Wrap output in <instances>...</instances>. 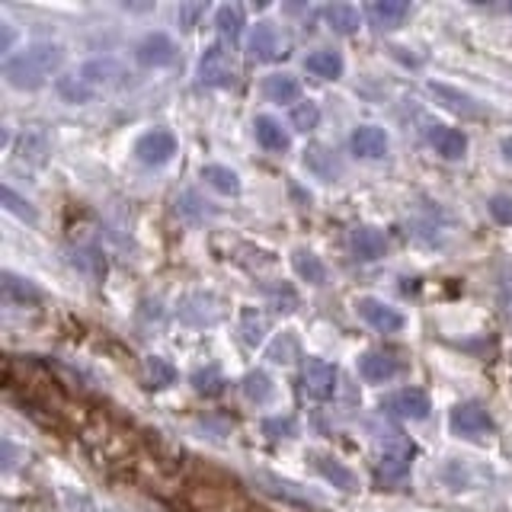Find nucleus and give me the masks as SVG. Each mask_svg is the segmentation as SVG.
<instances>
[{
	"label": "nucleus",
	"instance_id": "obj_20",
	"mask_svg": "<svg viewBox=\"0 0 512 512\" xmlns=\"http://www.w3.org/2000/svg\"><path fill=\"white\" fill-rule=\"evenodd\" d=\"M241 333L247 346H260L270 333V317L263 314L260 308H243L241 311Z\"/></svg>",
	"mask_w": 512,
	"mask_h": 512
},
{
	"label": "nucleus",
	"instance_id": "obj_5",
	"mask_svg": "<svg viewBox=\"0 0 512 512\" xmlns=\"http://www.w3.org/2000/svg\"><path fill=\"white\" fill-rule=\"evenodd\" d=\"M302 388L311 401H330L336 394V365H330L327 359L311 355L302 368Z\"/></svg>",
	"mask_w": 512,
	"mask_h": 512
},
{
	"label": "nucleus",
	"instance_id": "obj_10",
	"mask_svg": "<svg viewBox=\"0 0 512 512\" xmlns=\"http://www.w3.org/2000/svg\"><path fill=\"white\" fill-rule=\"evenodd\" d=\"M247 52L253 61H276L285 55V39L272 23H256L247 39Z\"/></svg>",
	"mask_w": 512,
	"mask_h": 512
},
{
	"label": "nucleus",
	"instance_id": "obj_37",
	"mask_svg": "<svg viewBox=\"0 0 512 512\" xmlns=\"http://www.w3.org/2000/svg\"><path fill=\"white\" fill-rule=\"evenodd\" d=\"M499 302L506 308V317H512V276H506L503 285H499Z\"/></svg>",
	"mask_w": 512,
	"mask_h": 512
},
{
	"label": "nucleus",
	"instance_id": "obj_14",
	"mask_svg": "<svg viewBox=\"0 0 512 512\" xmlns=\"http://www.w3.org/2000/svg\"><path fill=\"white\" fill-rule=\"evenodd\" d=\"M349 247L359 260H378L388 250V241L378 228H368V224H359V228L349 230Z\"/></svg>",
	"mask_w": 512,
	"mask_h": 512
},
{
	"label": "nucleus",
	"instance_id": "obj_7",
	"mask_svg": "<svg viewBox=\"0 0 512 512\" xmlns=\"http://www.w3.org/2000/svg\"><path fill=\"white\" fill-rule=\"evenodd\" d=\"M381 410H384V414H391V416H401V420H426L429 410H433V404H429L426 391L404 388V391H394V394L384 397Z\"/></svg>",
	"mask_w": 512,
	"mask_h": 512
},
{
	"label": "nucleus",
	"instance_id": "obj_29",
	"mask_svg": "<svg viewBox=\"0 0 512 512\" xmlns=\"http://www.w3.org/2000/svg\"><path fill=\"white\" fill-rule=\"evenodd\" d=\"M304 164H308L311 170H314L317 177H323V179H333L336 173H340V164H336V158L327 151V148H321V145H314V148H308V151H304Z\"/></svg>",
	"mask_w": 512,
	"mask_h": 512
},
{
	"label": "nucleus",
	"instance_id": "obj_6",
	"mask_svg": "<svg viewBox=\"0 0 512 512\" xmlns=\"http://www.w3.org/2000/svg\"><path fill=\"white\" fill-rule=\"evenodd\" d=\"M448 426L461 439H484L486 433H493V416L486 414V407L480 404H458L448 416Z\"/></svg>",
	"mask_w": 512,
	"mask_h": 512
},
{
	"label": "nucleus",
	"instance_id": "obj_9",
	"mask_svg": "<svg viewBox=\"0 0 512 512\" xmlns=\"http://www.w3.org/2000/svg\"><path fill=\"white\" fill-rule=\"evenodd\" d=\"M355 311H359L362 321L378 330V333H397V330H404L401 311L378 302V298H359V302H355Z\"/></svg>",
	"mask_w": 512,
	"mask_h": 512
},
{
	"label": "nucleus",
	"instance_id": "obj_38",
	"mask_svg": "<svg viewBox=\"0 0 512 512\" xmlns=\"http://www.w3.org/2000/svg\"><path fill=\"white\" fill-rule=\"evenodd\" d=\"M0 29H4V46H0V48H4V52H7V48H10V42H14V29H10L7 23H4V26H0Z\"/></svg>",
	"mask_w": 512,
	"mask_h": 512
},
{
	"label": "nucleus",
	"instance_id": "obj_30",
	"mask_svg": "<svg viewBox=\"0 0 512 512\" xmlns=\"http://www.w3.org/2000/svg\"><path fill=\"white\" fill-rule=\"evenodd\" d=\"M317 122H321V109H317V103H311V99H304V103H298L295 109H292V125H295L298 132L308 135L311 128H317Z\"/></svg>",
	"mask_w": 512,
	"mask_h": 512
},
{
	"label": "nucleus",
	"instance_id": "obj_17",
	"mask_svg": "<svg viewBox=\"0 0 512 512\" xmlns=\"http://www.w3.org/2000/svg\"><path fill=\"white\" fill-rule=\"evenodd\" d=\"M368 16L378 29H397L410 16V4L407 0H374L368 7Z\"/></svg>",
	"mask_w": 512,
	"mask_h": 512
},
{
	"label": "nucleus",
	"instance_id": "obj_39",
	"mask_svg": "<svg viewBox=\"0 0 512 512\" xmlns=\"http://www.w3.org/2000/svg\"><path fill=\"white\" fill-rule=\"evenodd\" d=\"M499 151H503L506 160H512V138H503V141H499Z\"/></svg>",
	"mask_w": 512,
	"mask_h": 512
},
{
	"label": "nucleus",
	"instance_id": "obj_31",
	"mask_svg": "<svg viewBox=\"0 0 512 512\" xmlns=\"http://www.w3.org/2000/svg\"><path fill=\"white\" fill-rule=\"evenodd\" d=\"M317 471L323 474L327 480H333L340 490H355V477L346 471L343 465H336V461H327V458H317Z\"/></svg>",
	"mask_w": 512,
	"mask_h": 512
},
{
	"label": "nucleus",
	"instance_id": "obj_40",
	"mask_svg": "<svg viewBox=\"0 0 512 512\" xmlns=\"http://www.w3.org/2000/svg\"><path fill=\"white\" fill-rule=\"evenodd\" d=\"M509 10H512V4H509Z\"/></svg>",
	"mask_w": 512,
	"mask_h": 512
},
{
	"label": "nucleus",
	"instance_id": "obj_25",
	"mask_svg": "<svg viewBox=\"0 0 512 512\" xmlns=\"http://www.w3.org/2000/svg\"><path fill=\"white\" fill-rule=\"evenodd\" d=\"M243 397H247L250 404H270L272 394H276V388H272V378L266 372H250L247 378H243Z\"/></svg>",
	"mask_w": 512,
	"mask_h": 512
},
{
	"label": "nucleus",
	"instance_id": "obj_24",
	"mask_svg": "<svg viewBox=\"0 0 512 512\" xmlns=\"http://www.w3.org/2000/svg\"><path fill=\"white\" fill-rule=\"evenodd\" d=\"M429 90H433L435 97L442 99V106H448L452 112H461V116H480L477 103H474L467 93L452 90V87H445V84H429Z\"/></svg>",
	"mask_w": 512,
	"mask_h": 512
},
{
	"label": "nucleus",
	"instance_id": "obj_1",
	"mask_svg": "<svg viewBox=\"0 0 512 512\" xmlns=\"http://www.w3.org/2000/svg\"><path fill=\"white\" fill-rule=\"evenodd\" d=\"M61 65H65V48L55 46V42H36V46L23 48L20 55L4 61V77L16 90H39Z\"/></svg>",
	"mask_w": 512,
	"mask_h": 512
},
{
	"label": "nucleus",
	"instance_id": "obj_22",
	"mask_svg": "<svg viewBox=\"0 0 512 512\" xmlns=\"http://www.w3.org/2000/svg\"><path fill=\"white\" fill-rule=\"evenodd\" d=\"M202 179L211 186V189H218L221 196H237L241 192V177H237L230 167H221V164H205L202 167Z\"/></svg>",
	"mask_w": 512,
	"mask_h": 512
},
{
	"label": "nucleus",
	"instance_id": "obj_21",
	"mask_svg": "<svg viewBox=\"0 0 512 512\" xmlns=\"http://www.w3.org/2000/svg\"><path fill=\"white\" fill-rule=\"evenodd\" d=\"M292 266H295V272L304 282H311V285L327 282V270H323L321 256L311 253V250H295V253H292Z\"/></svg>",
	"mask_w": 512,
	"mask_h": 512
},
{
	"label": "nucleus",
	"instance_id": "obj_4",
	"mask_svg": "<svg viewBox=\"0 0 512 512\" xmlns=\"http://www.w3.org/2000/svg\"><path fill=\"white\" fill-rule=\"evenodd\" d=\"M410 455H414V448H410V442L404 439L401 433H384V439H381V448H378V467L381 474L388 480H401L404 474L410 471Z\"/></svg>",
	"mask_w": 512,
	"mask_h": 512
},
{
	"label": "nucleus",
	"instance_id": "obj_11",
	"mask_svg": "<svg viewBox=\"0 0 512 512\" xmlns=\"http://www.w3.org/2000/svg\"><path fill=\"white\" fill-rule=\"evenodd\" d=\"M135 58H138V65H145V67H167V65H173V58H177V46H173V39L167 33H151L138 42Z\"/></svg>",
	"mask_w": 512,
	"mask_h": 512
},
{
	"label": "nucleus",
	"instance_id": "obj_32",
	"mask_svg": "<svg viewBox=\"0 0 512 512\" xmlns=\"http://www.w3.org/2000/svg\"><path fill=\"white\" fill-rule=\"evenodd\" d=\"M192 384H196L199 394H218L224 378L218 374V368H199V372L192 374Z\"/></svg>",
	"mask_w": 512,
	"mask_h": 512
},
{
	"label": "nucleus",
	"instance_id": "obj_35",
	"mask_svg": "<svg viewBox=\"0 0 512 512\" xmlns=\"http://www.w3.org/2000/svg\"><path fill=\"white\" fill-rule=\"evenodd\" d=\"M490 215L497 218L499 224H512V196H493Z\"/></svg>",
	"mask_w": 512,
	"mask_h": 512
},
{
	"label": "nucleus",
	"instance_id": "obj_36",
	"mask_svg": "<svg viewBox=\"0 0 512 512\" xmlns=\"http://www.w3.org/2000/svg\"><path fill=\"white\" fill-rule=\"evenodd\" d=\"M202 14H205V4H179V7H177V20H179V26H183V29L196 26V20Z\"/></svg>",
	"mask_w": 512,
	"mask_h": 512
},
{
	"label": "nucleus",
	"instance_id": "obj_18",
	"mask_svg": "<svg viewBox=\"0 0 512 512\" xmlns=\"http://www.w3.org/2000/svg\"><path fill=\"white\" fill-rule=\"evenodd\" d=\"M263 93L272 99V103H295L302 97V84H298L295 74H270L263 80Z\"/></svg>",
	"mask_w": 512,
	"mask_h": 512
},
{
	"label": "nucleus",
	"instance_id": "obj_26",
	"mask_svg": "<svg viewBox=\"0 0 512 512\" xmlns=\"http://www.w3.org/2000/svg\"><path fill=\"white\" fill-rule=\"evenodd\" d=\"M215 26H218V33H221V39H228V42L241 39V33H243V10L237 7V4H224V7H218Z\"/></svg>",
	"mask_w": 512,
	"mask_h": 512
},
{
	"label": "nucleus",
	"instance_id": "obj_19",
	"mask_svg": "<svg viewBox=\"0 0 512 512\" xmlns=\"http://www.w3.org/2000/svg\"><path fill=\"white\" fill-rule=\"evenodd\" d=\"M304 67L323 80H336L343 74V55L333 52V48H317L304 58Z\"/></svg>",
	"mask_w": 512,
	"mask_h": 512
},
{
	"label": "nucleus",
	"instance_id": "obj_15",
	"mask_svg": "<svg viewBox=\"0 0 512 512\" xmlns=\"http://www.w3.org/2000/svg\"><path fill=\"white\" fill-rule=\"evenodd\" d=\"M429 145L445 160H461L467 151V135L458 132V128H448V125H433L429 128Z\"/></svg>",
	"mask_w": 512,
	"mask_h": 512
},
{
	"label": "nucleus",
	"instance_id": "obj_13",
	"mask_svg": "<svg viewBox=\"0 0 512 512\" xmlns=\"http://www.w3.org/2000/svg\"><path fill=\"white\" fill-rule=\"evenodd\" d=\"M401 359L397 355H391V353H365L359 359V374L365 381H372V384H381V381H391L394 374H401Z\"/></svg>",
	"mask_w": 512,
	"mask_h": 512
},
{
	"label": "nucleus",
	"instance_id": "obj_16",
	"mask_svg": "<svg viewBox=\"0 0 512 512\" xmlns=\"http://www.w3.org/2000/svg\"><path fill=\"white\" fill-rule=\"evenodd\" d=\"M253 128H256V141H260V145H263L266 151H272V154L289 151L292 138H289V132L282 128V122H279V118H272V116H256Z\"/></svg>",
	"mask_w": 512,
	"mask_h": 512
},
{
	"label": "nucleus",
	"instance_id": "obj_28",
	"mask_svg": "<svg viewBox=\"0 0 512 512\" xmlns=\"http://www.w3.org/2000/svg\"><path fill=\"white\" fill-rule=\"evenodd\" d=\"M145 374H148V381H151V388H170L173 381H177V368H173L164 355H148Z\"/></svg>",
	"mask_w": 512,
	"mask_h": 512
},
{
	"label": "nucleus",
	"instance_id": "obj_8",
	"mask_svg": "<svg viewBox=\"0 0 512 512\" xmlns=\"http://www.w3.org/2000/svg\"><path fill=\"white\" fill-rule=\"evenodd\" d=\"M135 154H138L141 164L164 167L167 160L177 154V135L167 132V128H154V132H145L138 141H135Z\"/></svg>",
	"mask_w": 512,
	"mask_h": 512
},
{
	"label": "nucleus",
	"instance_id": "obj_2",
	"mask_svg": "<svg viewBox=\"0 0 512 512\" xmlns=\"http://www.w3.org/2000/svg\"><path fill=\"white\" fill-rule=\"evenodd\" d=\"M122 84H125L122 67L116 61L103 58V61H87L74 74L58 77V93L67 103H90L103 90H112V87H122Z\"/></svg>",
	"mask_w": 512,
	"mask_h": 512
},
{
	"label": "nucleus",
	"instance_id": "obj_27",
	"mask_svg": "<svg viewBox=\"0 0 512 512\" xmlns=\"http://www.w3.org/2000/svg\"><path fill=\"white\" fill-rule=\"evenodd\" d=\"M4 298L16 304H26V302H39L42 292L33 282H26V279H16L14 272H4Z\"/></svg>",
	"mask_w": 512,
	"mask_h": 512
},
{
	"label": "nucleus",
	"instance_id": "obj_33",
	"mask_svg": "<svg viewBox=\"0 0 512 512\" xmlns=\"http://www.w3.org/2000/svg\"><path fill=\"white\" fill-rule=\"evenodd\" d=\"M295 355H298V340L292 333H282L276 343H272V349H270V359L279 362V365H282V362H292Z\"/></svg>",
	"mask_w": 512,
	"mask_h": 512
},
{
	"label": "nucleus",
	"instance_id": "obj_34",
	"mask_svg": "<svg viewBox=\"0 0 512 512\" xmlns=\"http://www.w3.org/2000/svg\"><path fill=\"white\" fill-rule=\"evenodd\" d=\"M0 199H4V205H7V209L14 211V215L26 218V221H36V211L29 209V202H26V199L16 196V192L10 189V186H4V189H0Z\"/></svg>",
	"mask_w": 512,
	"mask_h": 512
},
{
	"label": "nucleus",
	"instance_id": "obj_23",
	"mask_svg": "<svg viewBox=\"0 0 512 512\" xmlns=\"http://www.w3.org/2000/svg\"><path fill=\"white\" fill-rule=\"evenodd\" d=\"M323 16H327V26L340 36H353V33H359V26H362L359 10L349 7V4H333V7H327Z\"/></svg>",
	"mask_w": 512,
	"mask_h": 512
},
{
	"label": "nucleus",
	"instance_id": "obj_3",
	"mask_svg": "<svg viewBox=\"0 0 512 512\" xmlns=\"http://www.w3.org/2000/svg\"><path fill=\"white\" fill-rule=\"evenodd\" d=\"M199 80L209 87H230L237 80V61L230 46L224 42H215L202 52L199 58Z\"/></svg>",
	"mask_w": 512,
	"mask_h": 512
},
{
	"label": "nucleus",
	"instance_id": "obj_12",
	"mask_svg": "<svg viewBox=\"0 0 512 512\" xmlns=\"http://www.w3.org/2000/svg\"><path fill=\"white\" fill-rule=\"evenodd\" d=\"M349 145H353V151L359 154V158L378 160L388 154V132L378 128V125H359L353 132V138H349Z\"/></svg>",
	"mask_w": 512,
	"mask_h": 512
}]
</instances>
